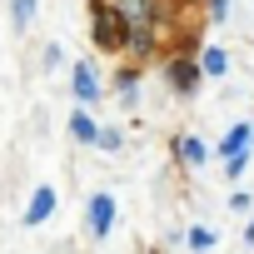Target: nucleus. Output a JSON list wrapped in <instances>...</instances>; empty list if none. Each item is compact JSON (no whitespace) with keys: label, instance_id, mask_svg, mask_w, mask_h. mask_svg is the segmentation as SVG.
<instances>
[{"label":"nucleus","instance_id":"1","mask_svg":"<svg viewBox=\"0 0 254 254\" xmlns=\"http://www.w3.org/2000/svg\"><path fill=\"white\" fill-rule=\"evenodd\" d=\"M90 35L100 50H125V15L110 0H90Z\"/></svg>","mask_w":254,"mask_h":254},{"label":"nucleus","instance_id":"12","mask_svg":"<svg viewBox=\"0 0 254 254\" xmlns=\"http://www.w3.org/2000/svg\"><path fill=\"white\" fill-rule=\"evenodd\" d=\"M214 239H219V234H214V229H204V224H194V229H190V249H199V254H204V249H214Z\"/></svg>","mask_w":254,"mask_h":254},{"label":"nucleus","instance_id":"4","mask_svg":"<svg viewBox=\"0 0 254 254\" xmlns=\"http://www.w3.org/2000/svg\"><path fill=\"white\" fill-rule=\"evenodd\" d=\"M70 85H75V100H80V105H95V100H100V80H95L90 65H75V80H70Z\"/></svg>","mask_w":254,"mask_h":254},{"label":"nucleus","instance_id":"6","mask_svg":"<svg viewBox=\"0 0 254 254\" xmlns=\"http://www.w3.org/2000/svg\"><path fill=\"white\" fill-rule=\"evenodd\" d=\"M249 140H254L249 125H234V130L219 140V155H224V160H229V155H244V150H249Z\"/></svg>","mask_w":254,"mask_h":254},{"label":"nucleus","instance_id":"2","mask_svg":"<svg viewBox=\"0 0 254 254\" xmlns=\"http://www.w3.org/2000/svg\"><path fill=\"white\" fill-rule=\"evenodd\" d=\"M110 229H115V199L110 194H90V234L105 239Z\"/></svg>","mask_w":254,"mask_h":254},{"label":"nucleus","instance_id":"14","mask_svg":"<svg viewBox=\"0 0 254 254\" xmlns=\"http://www.w3.org/2000/svg\"><path fill=\"white\" fill-rule=\"evenodd\" d=\"M95 145H100V150H120V130H100Z\"/></svg>","mask_w":254,"mask_h":254},{"label":"nucleus","instance_id":"3","mask_svg":"<svg viewBox=\"0 0 254 254\" xmlns=\"http://www.w3.org/2000/svg\"><path fill=\"white\" fill-rule=\"evenodd\" d=\"M55 204H60V199H55V190H50V185H40V190L30 194V204H25V224H45V219L55 214Z\"/></svg>","mask_w":254,"mask_h":254},{"label":"nucleus","instance_id":"11","mask_svg":"<svg viewBox=\"0 0 254 254\" xmlns=\"http://www.w3.org/2000/svg\"><path fill=\"white\" fill-rule=\"evenodd\" d=\"M199 70H204V75H224V70H229V55H224L219 45H209V50L199 55Z\"/></svg>","mask_w":254,"mask_h":254},{"label":"nucleus","instance_id":"16","mask_svg":"<svg viewBox=\"0 0 254 254\" xmlns=\"http://www.w3.org/2000/svg\"><path fill=\"white\" fill-rule=\"evenodd\" d=\"M229 15V0H209V20H224Z\"/></svg>","mask_w":254,"mask_h":254},{"label":"nucleus","instance_id":"5","mask_svg":"<svg viewBox=\"0 0 254 254\" xmlns=\"http://www.w3.org/2000/svg\"><path fill=\"white\" fill-rule=\"evenodd\" d=\"M70 140H75V145H95V140H100V125H95L85 110L70 115Z\"/></svg>","mask_w":254,"mask_h":254},{"label":"nucleus","instance_id":"8","mask_svg":"<svg viewBox=\"0 0 254 254\" xmlns=\"http://www.w3.org/2000/svg\"><path fill=\"white\" fill-rule=\"evenodd\" d=\"M170 80H175V90H180V95H190V90L199 85V65H190V60H175V65H170Z\"/></svg>","mask_w":254,"mask_h":254},{"label":"nucleus","instance_id":"7","mask_svg":"<svg viewBox=\"0 0 254 254\" xmlns=\"http://www.w3.org/2000/svg\"><path fill=\"white\" fill-rule=\"evenodd\" d=\"M120 15L130 25H155V5L150 0H120Z\"/></svg>","mask_w":254,"mask_h":254},{"label":"nucleus","instance_id":"10","mask_svg":"<svg viewBox=\"0 0 254 254\" xmlns=\"http://www.w3.org/2000/svg\"><path fill=\"white\" fill-rule=\"evenodd\" d=\"M35 5H40V0H10V25H15V30H30Z\"/></svg>","mask_w":254,"mask_h":254},{"label":"nucleus","instance_id":"15","mask_svg":"<svg viewBox=\"0 0 254 254\" xmlns=\"http://www.w3.org/2000/svg\"><path fill=\"white\" fill-rule=\"evenodd\" d=\"M244 165H249L244 155H229V160H224V170H229V180H239V175H244Z\"/></svg>","mask_w":254,"mask_h":254},{"label":"nucleus","instance_id":"9","mask_svg":"<svg viewBox=\"0 0 254 254\" xmlns=\"http://www.w3.org/2000/svg\"><path fill=\"white\" fill-rule=\"evenodd\" d=\"M180 160H185L190 170H199V165H204V140H194V135H180Z\"/></svg>","mask_w":254,"mask_h":254},{"label":"nucleus","instance_id":"17","mask_svg":"<svg viewBox=\"0 0 254 254\" xmlns=\"http://www.w3.org/2000/svg\"><path fill=\"white\" fill-rule=\"evenodd\" d=\"M244 244H254V219H249V229H244Z\"/></svg>","mask_w":254,"mask_h":254},{"label":"nucleus","instance_id":"13","mask_svg":"<svg viewBox=\"0 0 254 254\" xmlns=\"http://www.w3.org/2000/svg\"><path fill=\"white\" fill-rule=\"evenodd\" d=\"M115 90H120L125 100H135V95H140V80H135V70H120V75H115Z\"/></svg>","mask_w":254,"mask_h":254}]
</instances>
